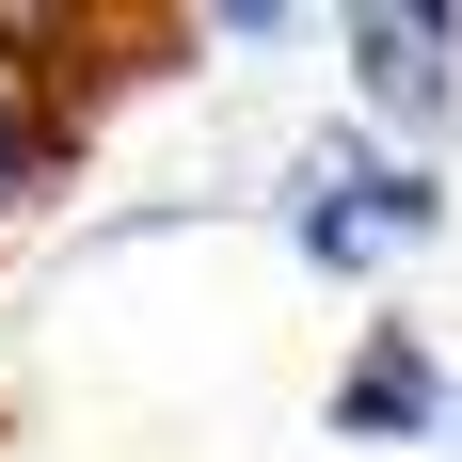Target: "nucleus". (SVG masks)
<instances>
[{"mask_svg": "<svg viewBox=\"0 0 462 462\" xmlns=\"http://www.w3.org/2000/svg\"><path fill=\"white\" fill-rule=\"evenodd\" d=\"M447 224V191L415 160H383V143H319L303 176H287V239L319 255V272H367V255H415Z\"/></svg>", "mask_w": 462, "mask_h": 462, "instance_id": "f257e3e1", "label": "nucleus"}, {"mask_svg": "<svg viewBox=\"0 0 462 462\" xmlns=\"http://www.w3.org/2000/svg\"><path fill=\"white\" fill-rule=\"evenodd\" d=\"M430 415H447L430 351H415V335H367V367L335 383V430H351V447H399V430H430Z\"/></svg>", "mask_w": 462, "mask_h": 462, "instance_id": "7ed1b4c3", "label": "nucleus"}, {"mask_svg": "<svg viewBox=\"0 0 462 462\" xmlns=\"http://www.w3.org/2000/svg\"><path fill=\"white\" fill-rule=\"evenodd\" d=\"M48 143H64V128H48L32 96H0V208H16V191H32V176H48Z\"/></svg>", "mask_w": 462, "mask_h": 462, "instance_id": "20e7f679", "label": "nucleus"}, {"mask_svg": "<svg viewBox=\"0 0 462 462\" xmlns=\"http://www.w3.org/2000/svg\"><path fill=\"white\" fill-rule=\"evenodd\" d=\"M335 64H351L367 112L430 128V112L462 96V16H430V0H367V16H335Z\"/></svg>", "mask_w": 462, "mask_h": 462, "instance_id": "f03ea898", "label": "nucleus"}]
</instances>
